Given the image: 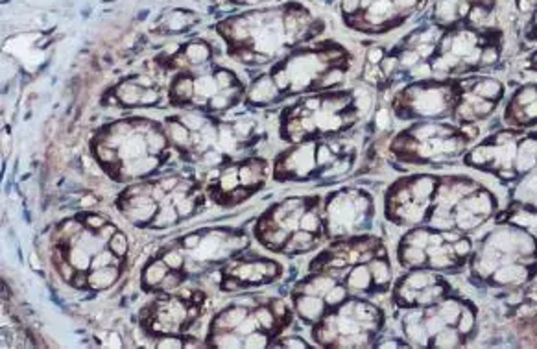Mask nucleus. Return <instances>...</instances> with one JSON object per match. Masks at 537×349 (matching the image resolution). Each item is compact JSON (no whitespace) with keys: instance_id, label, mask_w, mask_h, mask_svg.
<instances>
[{"instance_id":"f257e3e1","label":"nucleus","mask_w":537,"mask_h":349,"mask_svg":"<svg viewBox=\"0 0 537 349\" xmlns=\"http://www.w3.org/2000/svg\"><path fill=\"white\" fill-rule=\"evenodd\" d=\"M464 146V139L458 131L445 126H419L415 133L404 143V150L412 152L415 159H443L458 153Z\"/></svg>"},{"instance_id":"f03ea898","label":"nucleus","mask_w":537,"mask_h":349,"mask_svg":"<svg viewBox=\"0 0 537 349\" xmlns=\"http://www.w3.org/2000/svg\"><path fill=\"white\" fill-rule=\"evenodd\" d=\"M511 120L519 122H532L537 120V89L528 87L521 91L515 98L513 106L510 109Z\"/></svg>"},{"instance_id":"7ed1b4c3","label":"nucleus","mask_w":537,"mask_h":349,"mask_svg":"<svg viewBox=\"0 0 537 349\" xmlns=\"http://www.w3.org/2000/svg\"><path fill=\"white\" fill-rule=\"evenodd\" d=\"M327 303L322 296L314 294H301L295 296V311L305 322H316L323 316Z\"/></svg>"},{"instance_id":"20e7f679","label":"nucleus","mask_w":537,"mask_h":349,"mask_svg":"<svg viewBox=\"0 0 537 349\" xmlns=\"http://www.w3.org/2000/svg\"><path fill=\"white\" fill-rule=\"evenodd\" d=\"M371 283H375L371 268L366 266V264H358L353 270H349L345 286H347V290H351V292H366V290H369Z\"/></svg>"},{"instance_id":"39448f33","label":"nucleus","mask_w":537,"mask_h":349,"mask_svg":"<svg viewBox=\"0 0 537 349\" xmlns=\"http://www.w3.org/2000/svg\"><path fill=\"white\" fill-rule=\"evenodd\" d=\"M120 270L118 264H111L106 268H98V270H91V274L87 276V285L94 290H104L107 286H111L118 279Z\"/></svg>"},{"instance_id":"423d86ee","label":"nucleus","mask_w":537,"mask_h":349,"mask_svg":"<svg viewBox=\"0 0 537 349\" xmlns=\"http://www.w3.org/2000/svg\"><path fill=\"white\" fill-rule=\"evenodd\" d=\"M277 91H279V87L275 85L273 78L271 76H262L253 85L251 92H249V100L255 102V104H266V102L275 100Z\"/></svg>"},{"instance_id":"0eeeda50","label":"nucleus","mask_w":537,"mask_h":349,"mask_svg":"<svg viewBox=\"0 0 537 349\" xmlns=\"http://www.w3.org/2000/svg\"><path fill=\"white\" fill-rule=\"evenodd\" d=\"M144 89L141 83H135V82H126L122 83L118 89L115 91V96L118 98L120 104H124V106H141V98H143V92Z\"/></svg>"},{"instance_id":"6e6552de","label":"nucleus","mask_w":537,"mask_h":349,"mask_svg":"<svg viewBox=\"0 0 537 349\" xmlns=\"http://www.w3.org/2000/svg\"><path fill=\"white\" fill-rule=\"evenodd\" d=\"M238 178L242 187H255L258 181L264 179V165L258 161H249L238 166Z\"/></svg>"},{"instance_id":"1a4fd4ad","label":"nucleus","mask_w":537,"mask_h":349,"mask_svg":"<svg viewBox=\"0 0 537 349\" xmlns=\"http://www.w3.org/2000/svg\"><path fill=\"white\" fill-rule=\"evenodd\" d=\"M170 274V266L166 264L165 261H157L153 262V264H150V266L144 270V285L146 286H157V285H161L163 281L166 279V276Z\"/></svg>"},{"instance_id":"9d476101","label":"nucleus","mask_w":537,"mask_h":349,"mask_svg":"<svg viewBox=\"0 0 537 349\" xmlns=\"http://www.w3.org/2000/svg\"><path fill=\"white\" fill-rule=\"evenodd\" d=\"M209 55H211V48L205 43H190L185 48V57H187L188 63L200 65L209 60Z\"/></svg>"},{"instance_id":"9b49d317","label":"nucleus","mask_w":537,"mask_h":349,"mask_svg":"<svg viewBox=\"0 0 537 349\" xmlns=\"http://www.w3.org/2000/svg\"><path fill=\"white\" fill-rule=\"evenodd\" d=\"M172 96L174 100L177 102H187V100H192L194 98V80L188 78V76H183L175 82L174 89H172Z\"/></svg>"},{"instance_id":"f8f14e48","label":"nucleus","mask_w":537,"mask_h":349,"mask_svg":"<svg viewBox=\"0 0 537 349\" xmlns=\"http://www.w3.org/2000/svg\"><path fill=\"white\" fill-rule=\"evenodd\" d=\"M299 229L308 231V233H314V235L320 229V216H317L314 207H310V209H307V211L303 212L301 220H299Z\"/></svg>"},{"instance_id":"ddd939ff","label":"nucleus","mask_w":537,"mask_h":349,"mask_svg":"<svg viewBox=\"0 0 537 349\" xmlns=\"http://www.w3.org/2000/svg\"><path fill=\"white\" fill-rule=\"evenodd\" d=\"M253 314L257 316V320H258V323H261L262 329H271V327H273V323L279 322V320H277V316H275V313L271 311V307H261V308H257V311H255Z\"/></svg>"},{"instance_id":"4468645a","label":"nucleus","mask_w":537,"mask_h":349,"mask_svg":"<svg viewBox=\"0 0 537 349\" xmlns=\"http://www.w3.org/2000/svg\"><path fill=\"white\" fill-rule=\"evenodd\" d=\"M266 345H268V335H264L261 329L244 336V347H266Z\"/></svg>"},{"instance_id":"2eb2a0df","label":"nucleus","mask_w":537,"mask_h":349,"mask_svg":"<svg viewBox=\"0 0 537 349\" xmlns=\"http://www.w3.org/2000/svg\"><path fill=\"white\" fill-rule=\"evenodd\" d=\"M109 248H111V251L115 253V255H118V257H124L126 251H128V240H126V235H122V233H118V231H116V233L113 235V237H111V240H109Z\"/></svg>"},{"instance_id":"dca6fc26","label":"nucleus","mask_w":537,"mask_h":349,"mask_svg":"<svg viewBox=\"0 0 537 349\" xmlns=\"http://www.w3.org/2000/svg\"><path fill=\"white\" fill-rule=\"evenodd\" d=\"M163 261L170 266V270H179V268H183V253L177 251V249H172V251L165 253V257H163Z\"/></svg>"},{"instance_id":"f3484780","label":"nucleus","mask_w":537,"mask_h":349,"mask_svg":"<svg viewBox=\"0 0 537 349\" xmlns=\"http://www.w3.org/2000/svg\"><path fill=\"white\" fill-rule=\"evenodd\" d=\"M214 80H216V83H218V87H220V91H225V89H231V85L234 83L233 74H231L229 70H218V72L214 74Z\"/></svg>"},{"instance_id":"a211bd4d","label":"nucleus","mask_w":537,"mask_h":349,"mask_svg":"<svg viewBox=\"0 0 537 349\" xmlns=\"http://www.w3.org/2000/svg\"><path fill=\"white\" fill-rule=\"evenodd\" d=\"M106 224H107V222L104 220L102 216H98V215H87V216H85V225H87L89 229H92V231H98L100 227H104Z\"/></svg>"},{"instance_id":"6ab92c4d","label":"nucleus","mask_w":537,"mask_h":349,"mask_svg":"<svg viewBox=\"0 0 537 349\" xmlns=\"http://www.w3.org/2000/svg\"><path fill=\"white\" fill-rule=\"evenodd\" d=\"M277 347H295V349H301V347H308L307 342H303V338H297V336H290V338H285V342L277 344Z\"/></svg>"},{"instance_id":"aec40b11","label":"nucleus","mask_w":537,"mask_h":349,"mask_svg":"<svg viewBox=\"0 0 537 349\" xmlns=\"http://www.w3.org/2000/svg\"><path fill=\"white\" fill-rule=\"evenodd\" d=\"M342 8L345 15H356L360 11V0H344Z\"/></svg>"},{"instance_id":"412c9836","label":"nucleus","mask_w":537,"mask_h":349,"mask_svg":"<svg viewBox=\"0 0 537 349\" xmlns=\"http://www.w3.org/2000/svg\"><path fill=\"white\" fill-rule=\"evenodd\" d=\"M202 242V237L200 235H188L183 239V248L185 249H196Z\"/></svg>"},{"instance_id":"4be33fe9","label":"nucleus","mask_w":537,"mask_h":349,"mask_svg":"<svg viewBox=\"0 0 537 349\" xmlns=\"http://www.w3.org/2000/svg\"><path fill=\"white\" fill-rule=\"evenodd\" d=\"M157 347H183V342L179 338H172V336H166L161 342H157Z\"/></svg>"},{"instance_id":"5701e85b","label":"nucleus","mask_w":537,"mask_h":349,"mask_svg":"<svg viewBox=\"0 0 537 349\" xmlns=\"http://www.w3.org/2000/svg\"><path fill=\"white\" fill-rule=\"evenodd\" d=\"M367 60H369V65L381 63V61L384 60V52H382V48H371L369 54H367Z\"/></svg>"}]
</instances>
